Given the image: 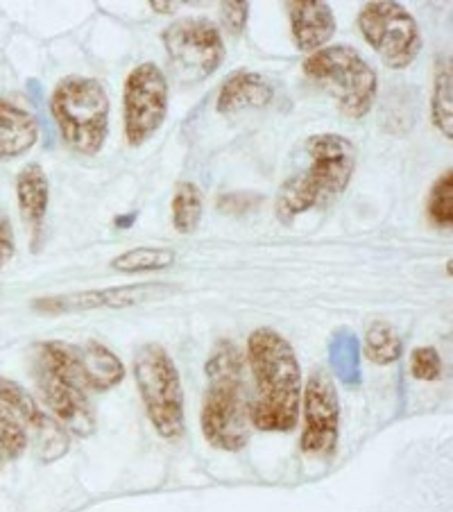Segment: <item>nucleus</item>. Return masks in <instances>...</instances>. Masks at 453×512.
I'll list each match as a JSON object with an SVG mask.
<instances>
[{"mask_svg": "<svg viewBox=\"0 0 453 512\" xmlns=\"http://www.w3.org/2000/svg\"><path fill=\"white\" fill-rule=\"evenodd\" d=\"M363 354L367 356V361H372L374 365H390L397 363L401 354H404V343H401L395 327H390V324L383 320H376L367 327Z\"/></svg>", "mask_w": 453, "mask_h": 512, "instance_id": "412c9836", "label": "nucleus"}, {"mask_svg": "<svg viewBox=\"0 0 453 512\" xmlns=\"http://www.w3.org/2000/svg\"><path fill=\"white\" fill-rule=\"evenodd\" d=\"M431 118H433V125L451 141L453 139V73H451L449 57H440L438 64H435Z\"/></svg>", "mask_w": 453, "mask_h": 512, "instance_id": "aec40b11", "label": "nucleus"}, {"mask_svg": "<svg viewBox=\"0 0 453 512\" xmlns=\"http://www.w3.org/2000/svg\"><path fill=\"white\" fill-rule=\"evenodd\" d=\"M170 293H175V288L168 284L111 286V288H102V290H87V293L41 297V300L32 304V309L39 313H48V315L87 313V311H96V309H127V306H136V304L157 300V297H166Z\"/></svg>", "mask_w": 453, "mask_h": 512, "instance_id": "ddd939ff", "label": "nucleus"}, {"mask_svg": "<svg viewBox=\"0 0 453 512\" xmlns=\"http://www.w3.org/2000/svg\"><path fill=\"white\" fill-rule=\"evenodd\" d=\"M426 216L440 229H451L453 223V170L440 175L431 186L426 200Z\"/></svg>", "mask_w": 453, "mask_h": 512, "instance_id": "b1692460", "label": "nucleus"}, {"mask_svg": "<svg viewBox=\"0 0 453 512\" xmlns=\"http://www.w3.org/2000/svg\"><path fill=\"white\" fill-rule=\"evenodd\" d=\"M75 349H78L80 370L89 390L107 392L116 388L118 383H123L125 365L109 347L96 343V340H89V343L78 345Z\"/></svg>", "mask_w": 453, "mask_h": 512, "instance_id": "dca6fc26", "label": "nucleus"}, {"mask_svg": "<svg viewBox=\"0 0 453 512\" xmlns=\"http://www.w3.org/2000/svg\"><path fill=\"white\" fill-rule=\"evenodd\" d=\"M247 14H250V5L247 3H222L220 5L222 25H225V28L232 34H241L245 30Z\"/></svg>", "mask_w": 453, "mask_h": 512, "instance_id": "bb28decb", "label": "nucleus"}, {"mask_svg": "<svg viewBox=\"0 0 453 512\" xmlns=\"http://www.w3.org/2000/svg\"><path fill=\"white\" fill-rule=\"evenodd\" d=\"M3 460H5V456H3V454H0V469H3Z\"/></svg>", "mask_w": 453, "mask_h": 512, "instance_id": "c756f323", "label": "nucleus"}, {"mask_svg": "<svg viewBox=\"0 0 453 512\" xmlns=\"http://www.w3.org/2000/svg\"><path fill=\"white\" fill-rule=\"evenodd\" d=\"M28 449V435H25L19 420L0 401V454L5 458H19Z\"/></svg>", "mask_w": 453, "mask_h": 512, "instance_id": "393cba45", "label": "nucleus"}, {"mask_svg": "<svg viewBox=\"0 0 453 512\" xmlns=\"http://www.w3.org/2000/svg\"><path fill=\"white\" fill-rule=\"evenodd\" d=\"M170 66L179 80L202 82L225 62V41L207 19H182L161 34Z\"/></svg>", "mask_w": 453, "mask_h": 512, "instance_id": "1a4fd4ad", "label": "nucleus"}, {"mask_svg": "<svg viewBox=\"0 0 453 512\" xmlns=\"http://www.w3.org/2000/svg\"><path fill=\"white\" fill-rule=\"evenodd\" d=\"M34 379H37L46 406L53 411L66 433L78 435V438H89L96 433V411L91 406L89 388L82 377L75 345L59 343V340L37 345Z\"/></svg>", "mask_w": 453, "mask_h": 512, "instance_id": "20e7f679", "label": "nucleus"}, {"mask_svg": "<svg viewBox=\"0 0 453 512\" xmlns=\"http://www.w3.org/2000/svg\"><path fill=\"white\" fill-rule=\"evenodd\" d=\"M168 80L157 64L145 62L127 75L123 89V125L127 143L139 148L155 136L168 116Z\"/></svg>", "mask_w": 453, "mask_h": 512, "instance_id": "9d476101", "label": "nucleus"}, {"mask_svg": "<svg viewBox=\"0 0 453 512\" xmlns=\"http://www.w3.org/2000/svg\"><path fill=\"white\" fill-rule=\"evenodd\" d=\"M204 202L195 184L182 182L173 195V227L179 234H193L202 220Z\"/></svg>", "mask_w": 453, "mask_h": 512, "instance_id": "5701e85b", "label": "nucleus"}, {"mask_svg": "<svg viewBox=\"0 0 453 512\" xmlns=\"http://www.w3.org/2000/svg\"><path fill=\"white\" fill-rule=\"evenodd\" d=\"M286 12L290 19V30H293L295 46L302 53L322 50L333 39V34H336V14H333L329 3L295 0V3H286Z\"/></svg>", "mask_w": 453, "mask_h": 512, "instance_id": "4468645a", "label": "nucleus"}, {"mask_svg": "<svg viewBox=\"0 0 453 512\" xmlns=\"http://www.w3.org/2000/svg\"><path fill=\"white\" fill-rule=\"evenodd\" d=\"M306 80L336 102L340 114L352 121L365 118L379 91V78L372 64L352 46H324L304 59Z\"/></svg>", "mask_w": 453, "mask_h": 512, "instance_id": "39448f33", "label": "nucleus"}, {"mask_svg": "<svg viewBox=\"0 0 453 512\" xmlns=\"http://www.w3.org/2000/svg\"><path fill=\"white\" fill-rule=\"evenodd\" d=\"M272 96L275 91L263 75L241 71L222 84L216 109L220 114H241L245 109L268 107Z\"/></svg>", "mask_w": 453, "mask_h": 512, "instance_id": "2eb2a0df", "label": "nucleus"}, {"mask_svg": "<svg viewBox=\"0 0 453 512\" xmlns=\"http://www.w3.org/2000/svg\"><path fill=\"white\" fill-rule=\"evenodd\" d=\"M14 256V238H12V229L7 223H0V270L7 266Z\"/></svg>", "mask_w": 453, "mask_h": 512, "instance_id": "cd10ccee", "label": "nucleus"}, {"mask_svg": "<svg viewBox=\"0 0 453 512\" xmlns=\"http://www.w3.org/2000/svg\"><path fill=\"white\" fill-rule=\"evenodd\" d=\"M0 401L19 420L25 435H32L34 447H37V454L44 463H55V460L68 454L71 442H68L66 429L57 420H53L23 386L0 377Z\"/></svg>", "mask_w": 453, "mask_h": 512, "instance_id": "f8f14e48", "label": "nucleus"}, {"mask_svg": "<svg viewBox=\"0 0 453 512\" xmlns=\"http://www.w3.org/2000/svg\"><path fill=\"white\" fill-rule=\"evenodd\" d=\"M16 200H19L23 223L32 229H39L46 218L50 200L48 177L39 164L25 166L16 177Z\"/></svg>", "mask_w": 453, "mask_h": 512, "instance_id": "a211bd4d", "label": "nucleus"}, {"mask_svg": "<svg viewBox=\"0 0 453 512\" xmlns=\"http://www.w3.org/2000/svg\"><path fill=\"white\" fill-rule=\"evenodd\" d=\"M150 5H152V10L159 12V14H173L179 3H161V0H152Z\"/></svg>", "mask_w": 453, "mask_h": 512, "instance_id": "c85d7f7f", "label": "nucleus"}, {"mask_svg": "<svg viewBox=\"0 0 453 512\" xmlns=\"http://www.w3.org/2000/svg\"><path fill=\"white\" fill-rule=\"evenodd\" d=\"M410 374L417 381H438L442 374V358L438 349L417 347L410 354Z\"/></svg>", "mask_w": 453, "mask_h": 512, "instance_id": "a878e982", "label": "nucleus"}, {"mask_svg": "<svg viewBox=\"0 0 453 512\" xmlns=\"http://www.w3.org/2000/svg\"><path fill=\"white\" fill-rule=\"evenodd\" d=\"M134 379L152 426L164 440L184 433V388L179 370L164 347L141 345L134 354Z\"/></svg>", "mask_w": 453, "mask_h": 512, "instance_id": "0eeeda50", "label": "nucleus"}, {"mask_svg": "<svg viewBox=\"0 0 453 512\" xmlns=\"http://www.w3.org/2000/svg\"><path fill=\"white\" fill-rule=\"evenodd\" d=\"M302 454L306 458H331L338 447L340 401L338 390L327 370H313L302 390Z\"/></svg>", "mask_w": 453, "mask_h": 512, "instance_id": "9b49d317", "label": "nucleus"}, {"mask_svg": "<svg viewBox=\"0 0 453 512\" xmlns=\"http://www.w3.org/2000/svg\"><path fill=\"white\" fill-rule=\"evenodd\" d=\"M329 361L340 383H345V386H358L361 383V347H358V338L352 331L340 329L333 334Z\"/></svg>", "mask_w": 453, "mask_h": 512, "instance_id": "6ab92c4d", "label": "nucleus"}, {"mask_svg": "<svg viewBox=\"0 0 453 512\" xmlns=\"http://www.w3.org/2000/svg\"><path fill=\"white\" fill-rule=\"evenodd\" d=\"M309 168L288 177L277 195V218L293 223L297 216L347 191L356 170L354 143L340 134H315L304 145Z\"/></svg>", "mask_w": 453, "mask_h": 512, "instance_id": "7ed1b4c3", "label": "nucleus"}, {"mask_svg": "<svg viewBox=\"0 0 453 512\" xmlns=\"http://www.w3.org/2000/svg\"><path fill=\"white\" fill-rule=\"evenodd\" d=\"M39 139V125L25 109L0 100V159H16Z\"/></svg>", "mask_w": 453, "mask_h": 512, "instance_id": "f3484780", "label": "nucleus"}, {"mask_svg": "<svg viewBox=\"0 0 453 512\" xmlns=\"http://www.w3.org/2000/svg\"><path fill=\"white\" fill-rule=\"evenodd\" d=\"M207 392L202 404V433L211 447L241 451L250 442L252 417L245 356L232 340H220L204 365Z\"/></svg>", "mask_w": 453, "mask_h": 512, "instance_id": "f03ea898", "label": "nucleus"}, {"mask_svg": "<svg viewBox=\"0 0 453 512\" xmlns=\"http://www.w3.org/2000/svg\"><path fill=\"white\" fill-rule=\"evenodd\" d=\"M50 112L62 141L73 152L93 157L105 148L109 134V96L98 80L68 75L50 96Z\"/></svg>", "mask_w": 453, "mask_h": 512, "instance_id": "423d86ee", "label": "nucleus"}, {"mask_svg": "<svg viewBox=\"0 0 453 512\" xmlns=\"http://www.w3.org/2000/svg\"><path fill=\"white\" fill-rule=\"evenodd\" d=\"M358 30L392 71H404L422 50L420 25L401 3H390V0L365 3L358 12Z\"/></svg>", "mask_w": 453, "mask_h": 512, "instance_id": "6e6552de", "label": "nucleus"}, {"mask_svg": "<svg viewBox=\"0 0 453 512\" xmlns=\"http://www.w3.org/2000/svg\"><path fill=\"white\" fill-rule=\"evenodd\" d=\"M177 254L168 247H136L123 252L111 261V268L123 275H143V272H161L175 263Z\"/></svg>", "mask_w": 453, "mask_h": 512, "instance_id": "4be33fe9", "label": "nucleus"}, {"mask_svg": "<svg viewBox=\"0 0 453 512\" xmlns=\"http://www.w3.org/2000/svg\"><path fill=\"white\" fill-rule=\"evenodd\" d=\"M247 368L254 395L252 429L266 433L293 431L302 408V368L293 345L275 329H256L247 338Z\"/></svg>", "mask_w": 453, "mask_h": 512, "instance_id": "f257e3e1", "label": "nucleus"}]
</instances>
